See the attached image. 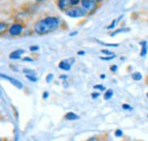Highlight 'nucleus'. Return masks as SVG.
Here are the masks:
<instances>
[{
	"label": "nucleus",
	"instance_id": "obj_9",
	"mask_svg": "<svg viewBox=\"0 0 148 141\" xmlns=\"http://www.w3.org/2000/svg\"><path fill=\"white\" fill-rule=\"evenodd\" d=\"M65 120H67V121H76V120H79V115H76L73 112H69V113L65 114Z\"/></svg>",
	"mask_w": 148,
	"mask_h": 141
},
{
	"label": "nucleus",
	"instance_id": "obj_37",
	"mask_svg": "<svg viewBox=\"0 0 148 141\" xmlns=\"http://www.w3.org/2000/svg\"><path fill=\"white\" fill-rule=\"evenodd\" d=\"M146 96H147V98H148V92H147V94H146Z\"/></svg>",
	"mask_w": 148,
	"mask_h": 141
},
{
	"label": "nucleus",
	"instance_id": "obj_12",
	"mask_svg": "<svg viewBox=\"0 0 148 141\" xmlns=\"http://www.w3.org/2000/svg\"><path fill=\"white\" fill-rule=\"evenodd\" d=\"M132 79L134 81H140V80H143V74L140 72H133L132 73Z\"/></svg>",
	"mask_w": 148,
	"mask_h": 141
},
{
	"label": "nucleus",
	"instance_id": "obj_19",
	"mask_svg": "<svg viewBox=\"0 0 148 141\" xmlns=\"http://www.w3.org/2000/svg\"><path fill=\"white\" fill-rule=\"evenodd\" d=\"M117 22H119V19H114V21L111 23V25H108V26H107V30H112V29H114V27L116 26Z\"/></svg>",
	"mask_w": 148,
	"mask_h": 141
},
{
	"label": "nucleus",
	"instance_id": "obj_29",
	"mask_svg": "<svg viewBox=\"0 0 148 141\" xmlns=\"http://www.w3.org/2000/svg\"><path fill=\"white\" fill-rule=\"evenodd\" d=\"M91 97H92V99H96V98H98V97H99V92H93L92 94H91Z\"/></svg>",
	"mask_w": 148,
	"mask_h": 141
},
{
	"label": "nucleus",
	"instance_id": "obj_28",
	"mask_svg": "<svg viewBox=\"0 0 148 141\" xmlns=\"http://www.w3.org/2000/svg\"><path fill=\"white\" fill-rule=\"evenodd\" d=\"M42 97H43V99H47V98L49 97V92H48V91H45L43 94H42Z\"/></svg>",
	"mask_w": 148,
	"mask_h": 141
},
{
	"label": "nucleus",
	"instance_id": "obj_26",
	"mask_svg": "<svg viewBox=\"0 0 148 141\" xmlns=\"http://www.w3.org/2000/svg\"><path fill=\"white\" fill-rule=\"evenodd\" d=\"M40 48H39V46H32V47H30V50L31 51H38Z\"/></svg>",
	"mask_w": 148,
	"mask_h": 141
},
{
	"label": "nucleus",
	"instance_id": "obj_6",
	"mask_svg": "<svg viewBox=\"0 0 148 141\" xmlns=\"http://www.w3.org/2000/svg\"><path fill=\"white\" fill-rule=\"evenodd\" d=\"M58 67H59V70H65V72H67V70H70L72 68V64H71L70 59H65V60H62L58 64Z\"/></svg>",
	"mask_w": 148,
	"mask_h": 141
},
{
	"label": "nucleus",
	"instance_id": "obj_15",
	"mask_svg": "<svg viewBox=\"0 0 148 141\" xmlns=\"http://www.w3.org/2000/svg\"><path fill=\"white\" fill-rule=\"evenodd\" d=\"M25 76H26V79H27L29 81H31V82H37L38 81L37 75H25Z\"/></svg>",
	"mask_w": 148,
	"mask_h": 141
},
{
	"label": "nucleus",
	"instance_id": "obj_35",
	"mask_svg": "<svg viewBox=\"0 0 148 141\" xmlns=\"http://www.w3.org/2000/svg\"><path fill=\"white\" fill-rule=\"evenodd\" d=\"M76 34H77V32H72L70 35H71V36H73V35H76Z\"/></svg>",
	"mask_w": 148,
	"mask_h": 141
},
{
	"label": "nucleus",
	"instance_id": "obj_39",
	"mask_svg": "<svg viewBox=\"0 0 148 141\" xmlns=\"http://www.w3.org/2000/svg\"><path fill=\"white\" fill-rule=\"evenodd\" d=\"M147 118H148V115H147Z\"/></svg>",
	"mask_w": 148,
	"mask_h": 141
},
{
	"label": "nucleus",
	"instance_id": "obj_25",
	"mask_svg": "<svg viewBox=\"0 0 148 141\" xmlns=\"http://www.w3.org/2000/svg\"><path fill=\"white\" fill-rule=\"evenodd\" d=\"M122 108L125 109V110H132V107L130 105H128V104H123V105H122Z\"/></svg>",
	"mask_w": 148,
	"mask_h": 141
},
{
	"label": "nucleus",
	"instance_id": "obj_5",
	"mask_svg": "<svg viewBox=\"0 0 148 141\" xmlns=\"http://www.w3.org/2000/svg\"><path fill=\"white\" fill-rule=\"evenodd\" d=\"M0 77H1V79H3V80H6V81H8L9 83H12L15 88L23 89V83H22V82H19L18 80H16V79H14V77H12V76L7 75V74H2V73H0Z\"/></svg>",
	"mask_w": 148,
	"mask_h": 141
},
{
	"label": "nucleus",
	"instance_id": "obj_7",
	"mask_svg": "<svg viewBox=\"0 0 148 141\" xmlns=\"http://www.w3.org/2000/svg\"><path fill=\"white\" fill-rule=\"evenodd\" d=\"M71 3H70V0H57V7L60 9V10H67L70 8Z\"/></svg>",
	"mask_w": 148,
	"mask_h": 141
},
{
	"label": "nucleus",
	"instance_id": "obj_13",
	"mask_svg": "<svg viewBox=\"0 0 148 141\" xmlns=\"http://www.w3.org/2000/svg\"><path fill=\"white\" fill-rule=\"evenodd\" d=\"M8 29H9V27H8L7 23H5V22H0V34L5 33V32H6Z\"/></svg>",
	"mask_w": 148,
	"mask_h": 141
},
{
	"label": "nucleus",
	"instance_id": "obj_36",
	"mask_svg": "<svg viewBox=\"0 0 148 141\" xmlns=\"http://www.w3.org/2000/svg\"><path fill=\"white\" fill-rule=\"evenodd\" d=\"M36 1H43V0H36Z\"/></svg>",
	"mask_w": 148,
	"mask_h": 141
},
{
	"label": "nucleus",
	"instance_id": "obj_21",
	"mask_svg": "<svg viewBox=\"0 0 148 141\" xmlns=\"http://www.w3.org/2000/svg\"><path fill=\"white\" fill-rule=\"evenodd\" d=\"M114 136H115V137H117V138H120V137H122V136H123V132H122V130H120V129H117V130L115 131V133H114Z\"/></svg>",
	"mask_w": 148,
	"mask_h": 141
},
{
	"label": "nucleus",
	"instance_id": "obj_10",
	"mask_svg": "<svg viewBox=\"0 0 148 141\" xmlns=\"http://www.w3.org/2000/svg\"><path fill=\"white\" fill-rule=\"evenodd\" d=\"M140 46H141L140 56H141V57H145V56L147 55V42H146V41H141V42H140Z\"/></svg>",
	"mask_w": 148,
	"mask_h": 141
},
{
	"label": "nucleus",
	"instance_id": "obj_1",
	"mask_svg": "<svg viewBox=\"0 0 148 141\" xmlns=\"http://www.w3.org/2000/svg\"><path fill=\"white\" fill-rule=\"evenodd\" d=\"M60 25V19L56 16H47L39 19L33 26L34 32L39 35L49 34L56 31Z\"/></svg>",
	"mask_w": 148,
	"mask_h": 141
},
{
	"label": "nucleus",
	"instance_id": "obj_41",
	"mask_svg": "<svg viewBox=\"0 0 148 141\" xmlns=\"http://www.w3.org/2000/svg\"><path fill=\"white\" fill-rule=\"evenodd\" d=\"M96 1H98V0H96Z\"/></svg>",
	"mask_w": 148,
	"mask_h": 141
},
{
	"label": "nucleus",
	"instance_id": "obj_22",
	"mask_svg": "<svg viewBox=\"0 0 148 141\" xmlns=\"http://www.w3.org/2000/svg\"><path fill=\"white\" fill-rule=\"evenodd\" d=\"M101 53H103V55H106V56H112V55H114V53H112V51H110L108 49H103V50H101Z\"/></svg>",
	"mask_w": 148,
	"mask_h": 141
},
{
	"label": "nucleus",
	"instance_id": "obj_17",
	"mask_svg": "<svg viewBox=\"0 0 148 141\" xmlns=\"http://www.w3.org/2000/svg\"><path fill=\"white\" fill-rule=\"evenodd\" d=\"M98 43L100 44H104V46H107V47H117L119 44L117 43H106V42H103V41H97Z\"/></svg>",
	"mask_w": 148,
	"mask_h": 141
},
{
	"label": "nucleus",
	"instance_id": "obj_38",
	"mask_svg": "<svg viewBox=\"0 0 148 141\" xmlns=\"http://www.w3.org/2000/svg\"><path fill=\"white\" fill-rule=\"evenodd\" d=\"M0 141H2V140H1V138H0Z\"/></svg>",
	"mask_w": 148,
	"mask_h": 141
},
{
	"label": "nucleus",
	"instance_id": "obj_8",
	"mask_svg": "<svg viewBox=\"0 0 148 141\" xmlns=\"http://www.w3.org/2000/svg\"><path fill=\"white\" fill-rule=\"evenodd\" d=\"M25 53L23 49H18V50H15V51H13V53H9V58L12 59V60H15V59H19L21 57H22V55Z\"/></svg>",
	"mask_w": 148,
	"mask_h": 141
},
{
	"label": "nucleus",
	"instance_id": "obj_3",
	"mask_svg": "<svg viewBox=\"0 0 148 141\" xmlns=\"http://www.w3.org/2000/svg\"><path fill=\"white\" fill-rule=\"evenodd\" d=\"M98 1L96 0H81V7L87 12V14H91L97 8Z\"/></svg>",
	"mask_w": 148,
	"mask_h": 141
},
{
	"label": "nucleus",
	"instance_id": "obj_32",
	"mask_svg": "<svg viewBox=\"0 0 148 141\" xmlns=\"http://www.w3.org/2000/svg\"><path fill=\"white\" fill-rule=\"evenodd\" d=\"M84 51H83V50H80V51H77V55H80V56H83V55H84Z\"/></svg>",
	"mask_w": 148,
	"mask_h": 141
},
{
	"label": "nucleus",
	"instance_id": "obj_27",
	"mask_svg": "<svg viewBox=\"0 0 148 141\" xmlns=\"http://www.w3.org/2000/svg\"><path fill=\"white\" fill-rule=\"evenodd\" d=\"M22 60H23V62H32L33 59H32L31 57H24V58H23Z\"/></svg>",
	"mask_w": 148,
	"mask_h": 141
},
{
	"label": "nucleus",
	"instance_id": "obj_16",
	"mask_svg": "<svg viewBox=\"0 0 148 141\" xmlns=\"http://www.w3.org/2000/svg\"><path fill=\"white\" fill-rule=\"evenodd\" d=\"M114 58H115V55H112V56H103V57H100V59H101V60H105V62H108V60L114 59Z\"/></svg>",
	"mask_w": 148,
	"mask_h": 141
},
{
	"label": "nucleus",
	"instance_id": "obj_14",
	"mask_svg": "<svg viewBox=\"0 0 148 141\" xmlns=\"http://www.w3.org/2000/svg\"><path fill=\"white\" fill-rule=\"evenodd\" d=\"M23 73H24L25 75H36V70H30V68H25V70H23Z\"/></svg>",
	"mask_w": 148,
	"mask_h": 141
},
{
	"label": "nucleus",
	"instance_id": "obj_4",
	"mask_svg": "<svg viewBox=\"0 0 148 141\" xmlns=\"http://www.w3.org/2000/svg\"><path fill=\"white\" fill-rule=\"evenodd\" d=\"M23 30H24V26H23L22 24H19V23H14V24H12V25L9 26L8 33L12 35V36H18V35L22 34Z\"/></svg>",
	"mask_w": 148,
	"mask_h": 141
},
{
	"label": "nucleus",
	"instance_id": "obj_30",
	"mask_svg": "<svg viewBox=\"0 0 148 141\" xmlns=\"http://www.w3.org/2000/svg\"><path fill=\"white\" fill-rule=\"evenodd\" d=\"M87 141H99V139H98V137H91V138H89Z\"/></svg>",
	"mask_w": 148,
	"mask_h": 141
},
{
	"label": "nucleus",
	"instance_id": "obj_40",
	"mask_svg": "<svg viewBox=\"0 0 148 141\" xmlns=\"http://www.w3.org/2000/svg\"><path fill=\"white\" fill-rule=\"evenodd\" d=\"M0 97H1V94H0Z\"/></svg>",
	"mask_w": 148,
	"mask_h": 141
},
{
	"label": "nucleus",
	"instance_id": "obj_20",
	"mask_svg": "<svg viewBox=\"0 0 148 141\" xmlns=\"http://www.w3.org/2000/svg\"><path fill=\"white\" fill-rule=\"evenodd\" d=\"M53 79H54V75L50 73V74L47 75V77H46V82H47V83H50V82L53 81Z\"/></svg>",
	"mask_w": 148,
	"mask_h": 141
},
{
	"label": "nucleus",
	"instance_id": "obj_2",
	"mask_svg": "<svg viewBox=\"0 0 148 141\" xmlns=\"http://www.w3.org/2000/svg\"><path fill=\"white\" fill-rule=\"evenodd\" d=\"M65 14H66L69 17H72V18H81L88 15L87 12H86L82 7H77V6L70 7L67 10H65Z\"/></svg>",
	"mask_w": 148,
	"mask_h": 141
},
{
	"label": "nucleus",
	"instance_id": "obj_24",
	"mask_svg": "<svg viewBox=\"0 0 148 141\" xmlns=\"http://www.w3.org/2000/svg\"><path fill=\"white\" fill-rule=\"evenodd\" d=\"M124 31H128L127 29H120V30H116V31H114L113 33H111V35L113 36V35L117 34V33H120V32H124Z\"/></svg>",
	"mask_w": 148,
	"mask_h": 141
},
{
	"label": "nucleus",
	"instance_id": "obj_18",
	"mask_svg": "<svg viewBox=\"0 0 148 141\" xmlns=\"http://www.w3.org/2000/svg\"><path fill=\"white\" fill-rule=\"evenodd\" d=\"M93 89H95V90H99V91H106V88H105L104 86H101V84H96V86H93Z\"/></svg>",
	"mask_w": 148,
	"mask_h": 141
},
{
	"label": "nucleus",
	"instance_id": "obj_33",
	"mask_svg": "<svg viewBox=\"0 0 148 141\" xmlns=\"http://www.w3.org/2000/svg\"><path fill=\"white\" fill-rule=\"evenodd\" d=\"M60 79H62V80H66L67 76H66V75H60Z\"/></svg>",
	"mask_w": 148,
	"mask_h": 141
},
{
	"label": "nucleus",
	"instance_id": "obj_11",
	"mask_svg": "<svg viewBox=\"0 0 148 141\" xmlns=\"http://www.w3.org/2000/svg\"><path fill=\"white\" fill-rule=\"evenodd\" d=\"M113 94H114V91H113L112 89L106 90V91H105V94H104V99H105V100H110L112 97H113Z\"/></svg>",
	"mask_w": 148,
	"mask_h": 141
},
{
	"label": "nucleus",
	"instance_id": "obj_23",
	"mask_svg": "<svg viewBox=\"0 0 148 141\" xmlns=\"http://www.w3.org/2000/svg\"><path fill=\"white\" fill-rule=\"evenodd\" d=\"M70 3H71L72 7H74V6L79 5V3H81V0H70Z\"/></svg>",
	"mask_w": 148,
	"mask_h": 141
},
{
	"label": "nucleus",
	"instance_id": "obj_31",
	"mask_svg": "<svg viewBox=\"0 0 148 141\" xmlns=\"http://www.w3.org/2000/svg\"><path fill=\"white\" fill-rule=\"evenodd\" d=\"M111 70L112 72H116V70H117V66H116V65H112Z\"/></svg>",
	"mask_w": 148,
	"mask_h": 141
},
{
	"label": "nucleus",
	"instance_id": "obj_34",
	"mask_svg": "<svg viewBox=\"0 0 148 141\" xmlns=\"http://www.w3.org/2000/svg\"><path fill=\"white\" fill-rule=\"evenodd\" d=\"M105 77H106V76H105V74H101V75H100V79H103V80H104Z\"/></svg>",
	"mask_w": 148,
	"mask_h": 141
}]
</instances>
